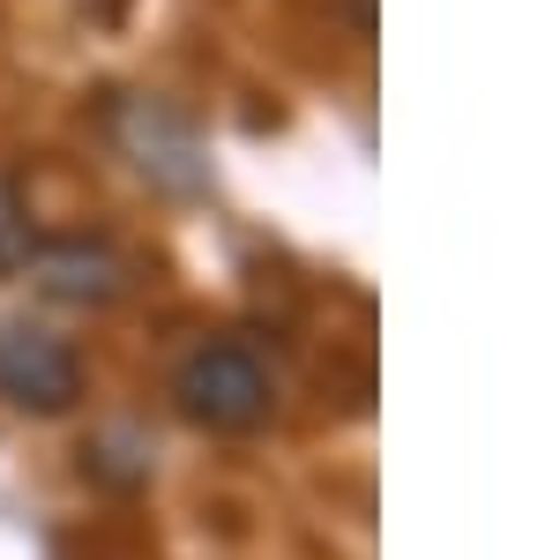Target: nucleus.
I'll return each instance as SVG.
<instances>
[{"label": "nucleus", "instance_id": "nucleus-3", "mask_svg": "<svg viewBox=\"0 0 560 560\" xmlns=\"http://www.w3.org/2000/svg\"><path fill=\"white\" fill-rule=\"evenodd\" d=\"M83 396V359L68 337H52L45 322H0V404L31 411V419H60Z\"/></svg>", "mask_w": 560, "mask_h": 560}, {"label": "nucleus", "instance_id": "nucleus-5", "mask_svg": "<svg viewBox=\"0 0 560 560\" xmlns=\"http://www.w3.org/2000/svg\"><path fill=\"white\" fill-rule=\"evenodd\" d=\"M31 255H38V232H31V202H23L15 173H0V277H8V269H23Z\"/></svg>", "mask_w": 560, "mask_h": 560}, {"label": "nucleus", "instance_id": "nucleus-4", "mask_svg": "<svg viewBox=\"0 0 560 560\" xmlns=\"http://www.w3.org/2000/svg\"><path fill=\"white\" fill-rule=\"evenodd\" d=\"M31 284L60 306H113L128 292V255L105 240H45L31 255Z\"/></svg>", "mask_w": 560, "mask_h": 560}, {"label": "nucleus", "instance_id": "nucleus-2", "mask_svg": "<svg viewBox=\"0 0 560 560\" xmlns=\"http://www.w3.org/2000/svg\"><path fill=\"white\" fill-rule=\"evenodd\" d=\"M105 128H113V142L128 150V165L150 187H165V195H202L210 187V158H202V142H195V128L179 120L165 97H113V113H105Z\"/></svg>", "mask_w": 560, "mask_h": 560}, {"label": "nucleus", "instance_id": "nucleus-1", "mask_svg": "<svg viewBox=\"0 0 560 560\" xmlns=\"http://www.w3.org/2000/svg\"><path fill=\"white\" fill-rule=\"evenodd\" d=\"M173 404H179V419L202 427V433H255L269 419V404H277V382H269L255 345L202 337L173 366Z\"/></svg>", "mask_w": 560, "mask_h": 560}]
</instances>
